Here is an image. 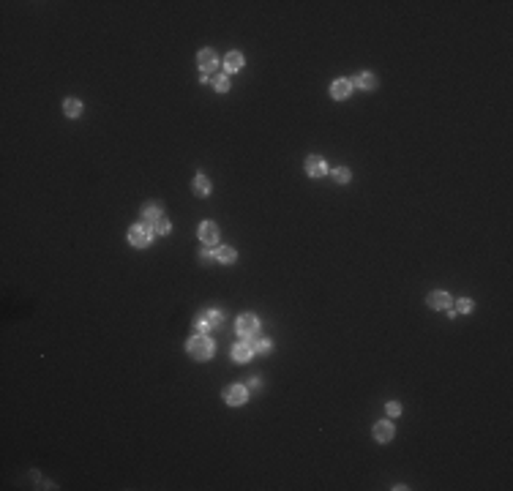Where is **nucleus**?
<instances>
[{
	"instance_id": "12",
	"label": "nucleus",
	"mask_w": 513,
	"mask_h": 491,
	"mask_svg": "<svg viewBox=\"0 0 513 491\" xmlns=\"http://www.w3.org/2000/svg\"><path fill=\"white\" fill-rule=\"evenodd\" d=\"M161 219V207L156 205V202H147L145 207H142V224H156V221Z\"/></svg>"
},
{
	"instance_id": "18",
	"label": "nucleus",
	"mask_w": 513,
	"mask_h": 491,
	"mask_svg": "<svg viewBox=\"0 0 513 491\" xmlns=\"http://www.w3.org/2000/svg\"><path fill=\"white\" fill-rule=\"evenodd\" d=\"M194 191L202 194V197H205V194H211V180H208L205 175H197V178H194Z\"/></svg>"
},
{
	"instance_id": "19",
	"label": "nucleus",
	"mask_w": 513,
	"mask_h": 491,
	"mask_svg": "<svg viewBox=\"0 0 513 491\" xmlns=\"http://www.w3.org/2000/svg\"><path fill=\"white\" fill-rule=\"evenodd\" d=\"M213 87L219 93H227L229 90V77L227 74H213Z\"/></svg>"
},
{
	"instance_id": "15",
	"label": "nucleus",
	"mask_w": 513,
	"mask_h": 491,
	"mask_svg": "<svg viewBox=\"0 0 513 491\" xmlns=\"http://www.w3.org/2000/svg\"><path fill=\"white\" fill-rule=\"evenodd\" d=\"M248 341H251L254 355H268V352H271V347H273L268 339H256V336H254V339H248Z\"/></svg>"
},
{
	"instance_id": "17",
	"label": "nucleus",
	"mask_w": 513,
	"mask_h": 491,
	"mask_svg": "<svg viewBox=\"0 0 513 491\" xmlns=\"http://www.w3.org/2000/svg\"><path fill=\"white\" fill-rule=\"evenodd\" d=\"M63 110H66V115H69V118H79V115H82V101L69 98V101L63 104Z\"/></svg>"
},
{
	"instance_id": "1",
	"label": "nucleus",
	"mask_w": 513,
	"mask_h": 491,
	"mask_svg": "<svg viewBox=\"0 0 513 491\" xmlns=\"http://www.w3.org/2000/svg\"><path fill=\"white\" fill-rule=\"evenodd\" d=\"M186 349H188V355H191L194 360H208V358L213 355V341L208 339L205 333H197V336H191V339H188Z\"/></svg>"
},
{
	"instance_id": "3",
	"label": "nucleus",
	"mask_w": 513,
	"mask_h": 491,
	"mask_svg": "<svg viewBox=\"0 0 513 491\" xmlns=\"http://www.w3.org/2000/svg\"><path fill=\"white\" fill-rule=\"evenodd\" d=\"M150 240H153V230L147 224H134L131 230H128V243L131 246L145 248V246H150Z\"/></svg>"
},
{
	"instance_id": "25",
	"label": "nucleus",
	"mask_w": 513,
	"mask_h": 491,
	"mask_svg": "<svg viewBox=\"0 0 513 491\" xmlns=\"http://www.w3.org/2000/svg\"><path fill=\"white\" fill-rule=\"evenodd\" d=\"M208 328H211V325H208L205 319H199L197 325H194V333H208Z\"/></svg>"
},
{
	"instance_id": "22",
	"label": "nucleus",
	"mask_w": 513,
	"mask_h": 491,
	"mask_svg": "<svg viewBox=\"0 0 513 491\" xmlns=\"http://www.w3.org/2000/svg\"><path fill=\"white\" fill-rule=\"evenodd\" d=\"M333 178L339 180V183H349V178H352V175H349L347 167H336V170H333Z\"/></svg>"
},
{
	"instance_id": "2",
	"label": "nucleus",
	"mask_w": 513,
	"mask_h": 491,
	"mask_svg": "<svg viewBox=\"0 0 513 491\" xmlns=\"http://www.w3.org/2000/svg\"><path fill=\"white\" fill-rule=\"evenodd\" d=\"M197 66H199V71H202V82H208V79H211V74L219 69V58H216L213 49H199Z\"/></svg>"
},
{
	"instance_id": "11",
	"label": "nucleus",
	"mask_w": 513,
	"mask_h": 491,
	"mask_svg": "<svg viewBox=\"0 0 513 491\" xmlns=\"http://www.w3.org/2000/svg\"><path fill=\"white\" fill-rule=\"evenodd\" d=\"M349 90H352V82H349V79H336L333 87H330V96L341 101V98H347V96H349Z\"/></svg>"
},
{
	"instance_id": "23",
	"label": "nucleus",
	"mask_w": 513,
	"mask_h": 491,
	"mask_svg": "<svg viewBox=\"0 0 513 491\" xmlns=\"http://www.w3.org/2000/svg\"><path fill=\"white\" fill-rule=\"evenodd\" d=\"M470 311H472V300H470V298H461V300L456 303V314H470Z\"/></svg>"
},
{
	"instance_id": "6",
	"label": "nucleus",
	"mask_w": 513,
	"mask_h": 491,
	"mask_svg": "<svg viewBox=\"0 0 513 491\" xmlns=\"http://www.w3.org/2000/svg\"><path fill=\"white\" fill-rule=\"evenodd\" d=\"M199 240L205 246H216V240H219V227L213 224V221H202L199 227Z\"/></svg>"
},
{
	"instance_id": "24",
	"label": "nucleus",
	"mask_w": 513,
	"mask_h": 491,
	"mask_svg": "<svg viewBox=\"0 0 513 491\" xmlns=\"http://www.w3.org/2000/svg\"><path fill=\"white\" fill-rule=\"evenodd\" d=\"M399 412H401V404H399V401H390V404H388V415H390V418H396Z\"/></svg>"
},
{
	"instance_id": "9",
	"label": "nucleus",
	"mask_w": 513,
	"mask_h": 491,
	"mask_svg": "<svg viewBox=\"0 0 513 491\" xmlns=\"http://www.w3.org/2000/svg\"><path fill=\"white\" fill-rule=\"evenodd\" d=\"M374 440L377 442H390L393 440V423L390 420H380L374 426Z\"/></svg>"
},
{
	"instance_id": "7",
	"label": "nucleus",
	"mask_w": 513,
	"mask_h": 491,
	"mask_svg": "<svg viewBox=\"0 0 513 491\" xmlns=\"http://www.w3.org/2000/svg\"><path fill=\"white\" fill-rule=\"evenodd\" d=\"M251 355H254V349H251V341H248V339L232 347V360L235 363H248V360H251Z\"/></svg>"
},
{
	"instance_id": "5",
	"label": "nucleus",
	"mask_w": 513,
	"mask_h": 491,
	"mask_svg": "<svg viewBox=\"0 0 513 491\" xmlns=\"http://www.w3.org/2000/svg\"><path fill=\"white\" fill-rule=\"evenodd\" d=\"M246 388L243 385H229L227 390H224V401L229 407H240V404H246Z\"/></svg>"
},
{
	"instance_id": "16",
	"label": "nucleus",
	"mask_w": 513,
	"mask_h": 491,
	"mask_svg": "<svg viewBox=\"0 0 513 491\" xmlns=\"http://www.w3.org/2000/svg\"><path fill=\"white\" fill-rule=\"evenodd\" d=\"M235 257H238V254H235V248H229V246H219V248H216V259L224 262V265H227V262H235Z\"/></svg>"
},
{
	"instance_id": "4",
	"label": "nucleus",
	"mask_w": 513,
	"mask_h": 491,
	"mask_svg": "<svg viewBox=\"0 0 513 491\" xmlns=\"http://www.w3.org/2000/svg\"><path fill=\"white\" fill-rule=\"evenodd\" d=\"M238 333L243 339H254L256 333H260V319L254 317V314H243L238 317Z\"/></svg>"
},
{
	"instance_id": "13",
	"label": "nucleus",
	"mask_w": 513,
	"mask_h": 491,
	"mask_svg": "<svg viewBox=\"0 0 513 491\" xmlns=\"http://www.w3.org/2000/svg\"><path fill=\"white\" fill-rule=\"evenodd\" d=\"M355 85H361L363 90H374V87H377V77L371 71H363V74H357V77H355Z\"/></svg>"
},
{
	"instance_id": "10",
	"label": "nucleus",
	"mask_w": 513,
	"mask_h": 491,
	"mask_svg": "<svg viewBox=\"0 0 513 491\" xmlns=\"http://www.w3.org/2000/svg\"><path fill=\"white\" fill-rule=\"evenodd\" d=\"M426 303L431 308H437V311H442V308H450V295L448 292H431Z\"/></svg>"
},
{
	"instance_id": "8",
	"label": "nucleus",
	"mask_w": 513,
	"mask_h": 491,
	"mask_svg": "<svg viewBox=\"0 0 513 491\" xmlns=\"http://www.w3.org/2000/svg\"><path fill=\"white\" fill-rule=\"evenodd\" d=\"M306 172L312 175V178H322V175L328 172V164L322 156H309L306 158Z\"/></svg>"
},
{
	"instance_id": "14",
	"label": "nucleus",
	"mask_w": 513,
	"mask_h": 491,
	"mask_svg": "<svg viewBox=\"0 0 513 491\" xmlns=\"http://www.w3.org/2000/svg\"><path fill=\"white\" fill-rule=\"evenodd\" d=\"M224 69L227 71H240L243 69V55L240 52H229V55L224 58Z\"/></svg>"
},
{
	"instance_id": "20",
	"label": "nucleus",
	"mask_w": 513,
	"mask_h": 491,
	"mask_svg": "<svg viewBox=\"0 0 513 491\" xmlns=\"http://www.w3.org/2000/svg\"><path fill=\"white\" fill-rule=\"evenodd\" d=\"M202 319H205L208 325H221V311H219V308H208Z\"/></svg>"
},
{
	"instance_id": "21",
	"label": "nucleus",
	"mask_w": 513,
	"mask_h": 491,
	"mask_svg": "<svg viewBox=\"0 0 513 491\" xmlns=\"http://www.w3.org/2000/svg\"><path fill=\"white\" fill-rule=\"evenodd\" d=\"M170 230H172V224H170L164 216H161L156 224H153V232H159V235H170Z\"/></svg>"
},
{
	"instance_id": "26",
	"label": "nucleus",
	"mask_w": 513,
	"mask_h": 491,
	"mask_svg": "<svg viewBox=\"0 0 513 491\" xmlns=\"http://www.w3.org/2000/svg\"><path fill=\"white\" fill-rule=\"evenodd\" d=\"M248 385H251V388H260V385H262V379H260V376H256V374H254V376H251V379H248Z\"/></svg>"
}]
</instances>
